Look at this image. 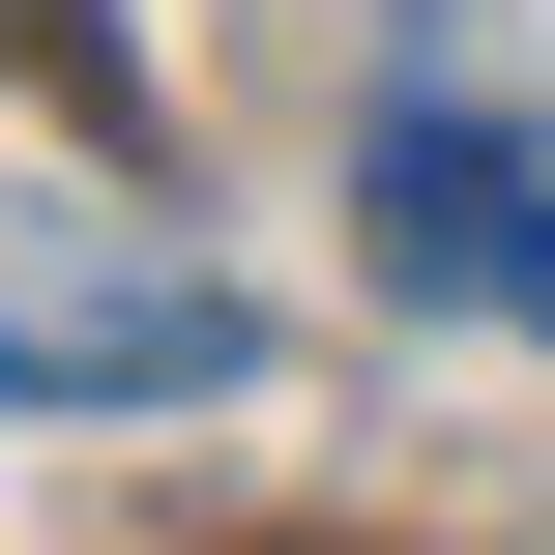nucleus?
<instances>
[{
    "mask_svg": "<svg viewBox=\"0 0 555 555\" xmlns=\"http://www.w3.org/2000/svg\"><path fill=\"white\" fill-rule=\"evenodd\" d=\"M263 380V293L117 205V176H0V410H234Z\"/></svg>",
    "mask_w": 555,
    "mask_h": 555,
    "instance_id": "obj_1",
    "label": "nucleus"
},
{
    "mask_svg": "<svg viewBox=\"0 0 555 555\" xmlns=\"http://www.w3.org/2000/svg\"><path fill=\"white\" fill-rule=\"evenodd\" d=\"M351 205H380V293H410V322H527V351H555V117H498V88H380Z\"/></svg>",
    "mask_w": 555,
    "mask_h": 555,
    "instance_id": "obj_2",
    "label": "nucleus"
},
{
    "mask_svg": "<svg viewBox=\"0 0 555 555\" xmlns=\"http://www.w3.org/2000/svg\"><path fill=\"white\" fill-rule=\"evenodd\" d=\"M0 59H29L59 117H146V29H117V0H0Z\"/></svg>",
    "mask_w": 555,
    "mask_h": 555,
    "instance_id": "obj_3",
    "label": "nucleus"
}]
</instances>
